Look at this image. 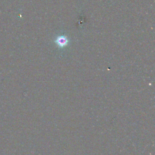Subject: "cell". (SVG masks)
Masks as SVG:
<instances>
[{
	"instance_id": "6da1fadb",
	"label": "cell",
	"mask_w": 155,
	"mask_h": 155,
	"mask_svg": "<svg viewBox=\"0 0 155 155\" xmlns=\"http://www.w3.org/2000/svg\"><path fill=\"white\" fill-rule=\"evenodd\" d=\"M68 39L66 36H59L57 39L55 41L56 43L59 46V47H65L68 44Z\"/></svg>"
}]
</instances>
